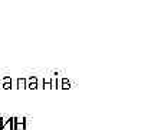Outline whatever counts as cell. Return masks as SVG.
I'll use <instances>...</instances> for the list:
<instances>
[{
	"label": "cell",
	"mask_w": 148,
	"mask_h": 130,
	"mask_svg": "<svg viewBox=\"0 0 148 130\" xmlns=\"http://www.w3.org/2000/svg\"><path fill=\"white\" fill-rule=\"evenodd\" d=\"M17 88H26V78H17Z\"/></svg>",
	"instance_id": "3957f363"
},
{
	"label": "cell",
	"mask_w": 148,
	"mask_h": 130,
	"mask_svg": "<svg viewBox=\"0 0 148 130\" xmlns=\"http://www.w3.org/2000/svg\"><path fill=\"white\" fill-rule=\"evenodd\" d=\"M26 87L27 88H38V78L33 75L29 80H26Z\"/></svg>",
	"instance_id": "6da1fadb"
},
{
	"label": "cell",
	"mask_w": 148,
	"mask_h": 130,
	"mask_svg": "<svg viewBox=\"0 0 148 130\" xmlns=\"http://www.w3.org/2000/svg\"><path fill=\"white\" fill-rule=\"evenodd\" d=\"M45 87H46V88H50V80L49 78H45Z\"/></svg>",
	"instance_id": "5b68a950"
},
{
	"label": "cell",
	"mask_w": 148,
	"mask_h": 130,
	"mask_svg": "<svg viewBox=\"0 0 148 130\" xmlns=\"http://www.w3.org/2000/svg\"><path fill=\"white\" fill-rule=\"evenodd\" d=\"M69 86H71V83H69V81H68V80H66V78H63V80H62V83H60V88H69Z\"/></svg>",
	"instance_id": "277c9868"
},
{
	"label": "cell",
	"mask_w": 148,
	"mask_h": 130,
	"mask_svg": "<svg viewBox=\"0 0 148 130\" xmlns=\"http://www.w3.org/2000/svg\"><path fill=\"white\" fill-rule=\"evenodd\" d=\"M10 87H12V78H10V77H4L3 81H1V88L7 90V88H10Z\"/></svg>",
	"instance_id": "7a4b0ae2"
}]
</instances>
